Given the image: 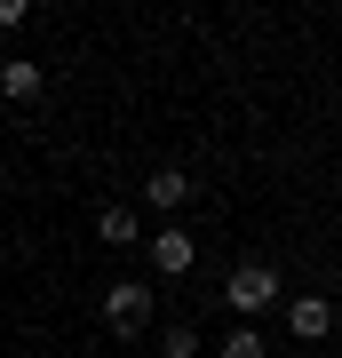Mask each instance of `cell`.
<instances>
[{"label":"cell","instance_id":"cell-11","mask_svg":"<svg viewBox=\"0 0 342 358\" xmlns=\"http://www.w3.org/2000/svg\"><path fill=\"white\" fill-rule=\"evenodd\" d=\"M0 192H8V159H0Z\"/></svg>","mask_w":342,"mask_h":358},{"label":"cell","instance_id":"cell-10","mask_svg":"<svg viewBox=\"0 0 342 358\" xmlns=\"http://www.w3.org/2000/svg\"><path fill=\"white\" fill-rule=\"evenodd\" d=\"M24 16H32L24 0H0V32H16V24H24Z\"/></svg>","mask_w":342,"mask_h":358},{"label":"cell","instance_id":"cell-9","mask_svg":"<svg viewBox=\"0 0 342 358\" xmlns=\"http://www.w3.org/2000/svg\"><path fill=\"white\" fill-rule=\"evenodd\" d=\"M215 358H271V334H263V327H231Z\"/></svg>","mask_w":342,"mask_h":358},{"label":"cell","instance_id":"cell-5","mask_svg":"<svg viewBox=\"0 0 342 358\" xmlns=\"http://www.w3.org/2000/svg\"><path fill=\"white\" fill-rule=\"evenodd\" d=\"M279 319H287L294 343H327V334H334V303H327V294H294V303H279Z\"/></svg>","mask_w":342,"mask_h":358},{"label":"cell","instance_id":"cell-8","mask_svg":"<svg viewBox=\"0 0 342 358\" xmlns=\"http://www.w3.org/2000/svg\"><path fill=\"white\" fill-rule=\"evenodd\" d=\"M159 358H199V327H191V319H167L159 327Z\"/></svg>","mask_w":342,"mask_h":358},{"label":"cell","instance_id":"cell-6","mask_svg":"<svg viewBox=\"0 0 342 358\" xmlns=\"http://www.w3.org/2000/svg\"><path fill=\"white\" fill-rule=\"evenodd\" d=\"M96 239H104V247H143V207H136V199H112V207L96 215Z\"/></svg>","mask_w":342,"mask_h":358},{"label":"cell","instance_id":"cell-3","mask_svg":"<svg viewBox=\"0 0 342 358\" xmlns=\"http://www.w3.org/2000/svg\"><path fill=\"white\" fill-rule=\"evenodd\" d=\"M143 207H152V215H167L176 223L191 199H199V183H191V167H152V176H143V192H136Z\"/></svg>","mask_w":342,"mask_h":358},{"label":"cell","instance_id":"cell-7","mask_svg":"<svg viewBox=\"0 0 342 358\" xmlns=\"http://www.w3.org/2000/svg\"><path fill=\"white\" fill-rule=\"evenodd\" d=\"M40 88H48V72H40V64L0 56V96H8V103H40Z\"/></svg>","mask_w":342,"mask_h":358},{"label":"cell","instance_id":"cell-1","mask_svg":"<svg viewBox=\"0 0 342 358\" xmlns=\"http://www.w3.org/2000/svg\"><path fill=\"white\" fill-rule=\"evenodd\" d=\"M223 303H231V319H239V327L271 319V310L287 303V287H279V263H263V255L231 263V271H223Z\"/></svg>","mask_w":342,"mask_h":358},{"label":"cell","instance_id":"cell-2","mask_svg":"<svg viewBox=\"0 0 342 358\" xmlns=\"http://www.w3.org/2000/svg\"><path fill=\"white\" fill-rule=\"evenodd\" d=\"M152 319H159V287L152 279H112L104 287V327H112L120 343H136Z\"/></svg>","mask_w":342,"mask_h":358},{"label":"cell","instance_id":"cell-4","mask_svg":"<svg viewBox=\"0 0 342 358\" xmlns=\"http://www.w3.org/2000/svg\"><path fill=\"white\" fill-rule=\"evenodd\" d=\"M143 255H152V279H191L199 247H191V231H183V223H159L152 239H143Z\"/></svg>","mask_w":342,"mask_h":358}]
</instances>
